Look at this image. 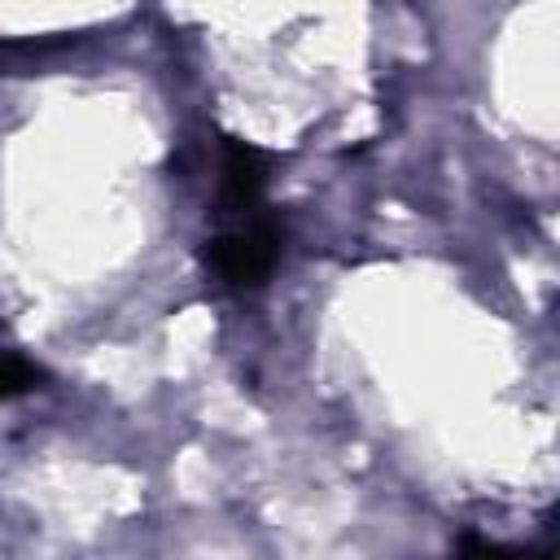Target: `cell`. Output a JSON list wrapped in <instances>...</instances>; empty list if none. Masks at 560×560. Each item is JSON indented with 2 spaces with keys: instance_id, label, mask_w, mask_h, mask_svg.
I'll list each match as a JSON object with an SVG mask.
<instances>
[{
  "instance_id": "cell-1",
  "label": "cell",
  "mask_w": 560,
  "mask_h": 560,
  "mask_svg": "<svg viewBox=\"0 0 560 560\" xmlns=\"http://www.w3.org/2000/svg\"><path fill=\"white\" fill-rule=\"evenodd\" d=\"M280 241H284V232H280L276 219L249 214V219H241V223L214 232V236L206 241L201 258H206V267H210L219 280H228V284H236V289H254V284H262V280L276 271V262H280Z\"/></svg>"
},
{
  "instance_id": "cell-3",
  "label": "cell",
  "mask_w": 560,
  "mask_h": 560,
  "mask_svg": "<svg viewBox=\"0 0 560 560\" xmlns=\"http://www.w3.org/2000/svg\"><path fill=\"white\" fill-rule=\"evenodd\" d=\"M455 560H551V547H512L481 534H464L455 547Z\"/></svg>"
},
{
  "instance_id": "cell-2",
  "label": "cell",
  "mask_w": 560,
  "mask_h": 560,
  "mask_svg": "<svg viewBox=\"0 0 560 560\" xmlns=\"http://www.w3.org/2000/svg\"><path fill=\"white\" fill-rule=\"evenodd\" d=\"M262 184H267V158L236 140V136H223V175H219V214H241L249 219L258 210V197H262Z\"/></svg>"
},
{
  "instance_id": "cell-4",
  "label": "cell",
  "mask_w": 560,
  "mask_h": 560,
  "mask_svg": "<svg viewBox=\"0 0 560 560\" xmlns=\"http://www.w3.org/2000/svg\"><path fill=\"white\" fill-rule=\"evenodd\" d=\"M44 381V372L35 368V363H26V359H18V354H0V402L4 398H18V394H26V389H35Z\"/></svg>"
}]
</instances>
